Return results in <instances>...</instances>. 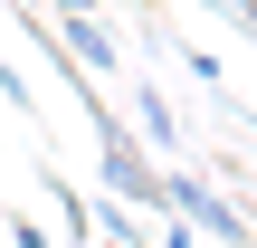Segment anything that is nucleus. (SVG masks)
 Here are the masks:
<instances>
[{
  "label": "nucleus",
  "instance_id": "nucleus-1",
  "mask_svg": "<svg viewBox=\"0 0 257 248\" xmlns=\"http://www.w3.org/2000/svg\"><path fill=\"white\" fill-rule=\"evenodd\" d=\"M95 153H105V191L124 210H162V172L143 162V134H124L105 105H95Z\"/></svg>",
  "mask_w": 257,
  "mask_h": 248
},
{
  "label": "nucleus",
  "instance_id": "nucleus-2",
  "mask_svg": "<svg viewBox=\"0 0 257 248\" xmlns=\"http://www.w3.org/2000/svg\"><path fill=\"white\" fill-rule=\"evenodd\" d=\"M162 210H181L191 229H210V239H229V248H248V220H238L210 182H191V172H172V182H162Z\"/></svg>",
  "mask_w": 257,
  "mask_h": 248
},
{
  "label": "nucleus",
  "instance_id": "nucleus-3",
  "mask_svg": "<svg viewBox=\"0 0 257 248\" xmlns=\"http://www.w3.org/2000/svg\"><path fill=\"white\" fill-rule=\"evenodd\" d=\"M67 48H76V67H114V29L95 10H67Z\"/></svg>",
  "mask_w": 257,
  "mask_h": 248
},
{
  "label": "nucleus",
  "instance_id": "nucleus-4",
  "mask_svg": "<svg viewBox=\"0 0 257 248\" xmlns=\"http://www.w3.org/2000/svg\"><path fill=\"white\" fill-rule=\"evenodd\" d=\"M134 124H143V143H162V153H172V143H181V124H172V105H162V96H153V86H143V96H134Z\"/></svg>",
  "mask_w": 257,
  "mask_h": 248
},
{
  "label": "nucleus",
  "instance_id": "nucleus-5",
  "mask_svg": "<svg viewBox=\"0 0 257 248\" xmlns=\"http://www.w3.org/2000/svg\"><path fill=\"white\" fill-rule=\"evenodd\" d=\"M10 248H48V229L38 220H10Z\"/></svg>",
  "mask_w": 257,
  "mask_h": 248
},
{
  "label": "nucleus",
  "instance_id": "nucleus-6",
  "mask_svg": "<svg viewBox=\"0 0 257 248\" xmlns=\"http://www.w3.org/2000/svg\"><path fill=\"white\" fill-rule=\"evenodd\" d=\"M210 10H229V19H238V29L257 38V0H210Z\"/></svg>",
  "mask_w": 257,
  "mask_h": 248
},
{
  "label": "nucleus",
  "instance_id": "nucleus-7",
  "mask_svg": "<svg viewBox=\"0 0 257 248\" xmlns=\"http://www.w3.org/2000/svg\"><path fill=\"white\" fill-rule=\"evenodd\" d=\"M57 10H95V0H57Z\"/></svg>",
  "mask_w": 257,
  "mask_h": 248
},
{
  "label": "nucleus",
  "instance_id": "nucleus-8",
  "mask_svg": "<svg viewBox=\"0 0 257 248\" xmlns=\"http://www.w3.org/2000/svg\"><path fill=\"white\" fill-rule=\"evenodd\" d=\"M105 248H134V239H105Z\"/></svg>",
  "mask_w": 257,
  "mask_h": 248
},
{
  "label": "nucleus",
  "instance_id": "nucleus-9",
  "mask_svg": "<svg viewBox=\"0 0 257 248\" xmlns=\"http://www.w3.org/2000/svg\"><path fill=\"white\" fill-rule=\"evenodd\" d=\"M248 248H257V229H248Z\"/></svg>",
  "mask_w": 257,
  "mask_h": 248
}]
</instances>
